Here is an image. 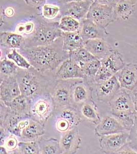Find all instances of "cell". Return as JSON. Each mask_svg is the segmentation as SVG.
<instances>
[{
  "label": "cell",
  "instance_id": "obj_5",
  "mask_svg": "<svg viewBox=\"0 0 137 154\" xmlns=\"http://www.w3.org/2000/svg\"><path fill=\"white\" fill-rule=\"evenodd\" d=\"M79 79L56 81L50 91L56 105V112L65 107L72 106L71 92L73 84Z\"/></svg>",
  "mask_w": 137,
  "mask_h": 154
},
{
  "label": "cell",
  "instance_id": "obj_12",
  "mask_svg": "<svg viewBox=\"0 0 137 154\" xmlns=\"http://www.w3.org/2000/svg\"><path fill=\"white\" fill-rule=\"evenodd\" d=\"M56 80L68 79H83L84 74L82 69L76 62L69 57L62 63L55 72Z\"/></svg>",
  "mask_w": 137,
  "mask_h": 154
},
{
  "label": "cell",
  "instance_id": "obj_18",
  "mask_svg": "<svg viewBox=\"0 0 137 154\" xmlns=\"http://www.w3.org/2000/svg\"><path fill=\"white\" fill-rule=\"evenodd\" d=\"M93 0H82L78 2H69L66 3L64 8V16H69L81 21L86 18L88 11Z\"/></svg>",
  "mask_w": 137,
  "mask_h": 154
},
{
  "label": "cell",
  "instance_id": "obj_15",
  "mask_svg": "<svg viewBox=\"0 0 137 154\" xmlns=\"http://www.w3.org/2000/svg\"><path fill=\"white\" fill-rule=\"evenodd\" d=\"M121 88L132 91L137 86V64H126L124 67L115 75Z\"/></svg>",
  "mask_w": 137,
  "mask_h": 154
},
{
  "label": "cell",
  "instance_id": "obj_40",
  "mask_svg": "<svg viewBox=\"0 0 137 154\" xmlns=\"http://www.w3.org/2000/svg\"><path fill=\"white\" fill-rule=\"evenodd\" d=\"M47 1V0H24L27 5L34 8L42 7L44 4H45Z\"/></svg>",
  "mask_w": 137,
  "mask_h": 154
},
{
  "label": "cell",
  "instance_id": "obj_21",
  "mask_svg": "<svg viewBox=\"0 0 137 154\" xmlns=\"http://www.w3.org/2000/svg\"><path fill=\"white\" fill-rule=\"evenodd\" d=\"M4 104L14 114L23 117H30V99L24 95L21 94L11 101Z\"/></svg>",
  "mask_w": 137,
  "mask_h": 154
},
{
  "label": "cell",
  "instance_id": "obj_16",
  "mask_svg": "<svg viewBox=\"0 0 137 154\" xmlns=\"http://www.w3.org/2000/svg\"><path fill=\"white\" fill-rule=\"evenodd\" d=\"M79 32L84 42L95 38L104 39L105 36L108 35L106 29L99 26L91 20L87 18L80 21Z\"/></svg>",
  "mask_w": 137,
  "mask_h": 154
},
{
  "label": "cell",
  "instance_id": "obj_9",
  "mask_svg": "<svg viewBox=\"0 0 137 154\" xmlns=\"http://www.w3.org/2000/svg\"><path fill=\"white\" fill-rule=\"evenodd\" d=\"M92 88L95 90L96 96L99 101L109 102L121 88V86L117 78L114 75L105 82L94 84Z\"/></svg>",
  "mask_w": 137,
  "mask_h": 154
},
{
  "label": "cell",
  "instance_id": "obj_4",
  "mask_svg": "<svg viewBox=\"0 0 137 154\" xmlns=\"http://www.w3.org/2000/svg\"><path fill=\"white\" fill-rule=\"evenodd\" d=\"M30 104V117L44 125L56 112V105L48 91H43L31 98Z\"/></svg>",
  "mask_w": 137,
  "mask_h": 154
},
{
  "label": "cell",
  "instance_id": "obj_32",
  "mask_svg": "<svg viewBox=\"0 0 137 154\" xmlns=\"http://www.w3.org/2000/svg\"><path fill=\"white\" fill-rule=\"evenodd\" d=\"M19 68L14 62L7 59V58L1 60L0 62V77L16 75Z\"/></svg>",
  "mask_w": 137,
  "mask_h": 154
},
{
  "label": "cell",
  "instance_id": "obj_27",
  "mask_svg": "<svg viewBox=\"0 0 137 154\" xmlns=\"http://www.w3.org/2000/svg\"><path fill=\"white\" fill-rule=\"evenodd\" d=\"M38 141L40 149V154H62L60 141L56 139L45 138L41 137Z\"/></svg>",
  "mask_w": 137,
  "mask_h": 154
},
{
  "label": "cell",
  "instance_id": "obj_20",
  "mask_svg": "<svg viewBox=\"0 0 137 154\" xmlns=\"http://www.w3.org/2000/svg\"><path fill=\"white\" fill-rule=\"evenodd\" d=\"M44 134L45 125L32 119L28 126L22 130L19 138L21 141H35L39 140Z\"/></svg>",
  "mask_w": 137,
  "mask_h": 154
},
{
  "label": "cell",
  "instance_id": "obj_34",
  "mask_svg": "<svg viewBox=\"0 0 137 154\" xmlns=\"http://www.w3.org/2000/svg\"><path fill=\"white\" fill-rule=\"evenodd\" d=\"M60 11V8L58 6L45 4L42 7V16L45 19H54L58 17Z\"/></svg>",
  "mask_w": 137,
  "mask_h": 154
},
{
  "label": "cell",
  "instance_id": "obj_30",
  "mask_svg": "<svg viewBox=\"0 0 137 154\" xmlns=\"http://www.w3.org/2000/svg\"><path fill=\"white\" fill-rule=\"evenodd\" d=\"M59 27L62 32H77L79 30L80 21L71 16L65 15L60 20Z\"/></svg>",
  "mask_w": 137,
  "mask_h": 154
},
{
  "label": "cell",
  "instance_id": "obj_33",
  "mask_svg": "<svg viewBox=\"0 0 137 154\" xmlns=\"http://www.w3.org/2000/svg\"><path fill=\"white\" fill-rule=\"evenodd\" d=\"M7 58L14 62L20 68L29 69L32 67L27 60L17 49H12L7 54Z\"/></svg>",
  "mask_w": 137,
  "mask_h": 154
},
{
  "label": "cell",
  "instance_id": "obj_25",
  "mask_svg": "<svg viewBox=\"0 0 137 154\" xmlns=\"http://www.w3.org/2000/svg\"><path fill=\"white\" fill-rule=\"evenodd\" d=\"M55 114L57 116L56 117L61 118L67 120L72 128L77 127L82 120L79 110L72 106L65 107L57 110Z\"/></svg>",
  "mask_w": 137,
  "mask_h": 154
},
{
  "label": "cell",
  "instance_id": "obj_14",
  "mask_svg": "<svg viewBox=\"0 0 137 154\" xmlns=\"http://www.w3.org/2000/svg\"><path fill=\"white\" fill-rule=\"evenodd\" d=\"M95 135L98 137L113 134L129 132L118 119L112 116H107L100 119L96 126Z\"/></svg>",
  "mask_w": 137,
  "mask_h": 154
},
{
  "label": "cell",
  "instance_id": "obj_47",
  "mask_svg": "<svg viewBox=\"0 0 137 154\" xmlns=\"http://www.w3.org/2000/svg\"><path fill=\"white\" fill-rule=\"evenodd\" d=\"M8 154L7 149L4 146H0V154Z\"/></svg>",
  "mask_w": 137,
  "mask_h": 154
},
{
  "label": "cell",
  "instance_id": "obj_48",
  "mask_svg": "<svg viewBox=\"0 0 137 154\" xmlns=\"http://www.w3.org/2000/svg\"><path fill=\"white\" fill-rule=\"evenodd\" d=\"M82 1V0H61L62 2H64L65 3H67L69 2H78V1Z\"/></svg>",
  "mask_w": 137,
  "mask_h": 154
},
{
  "label": "cell",
  "instance_id": "obj_13",
  "mask_svg": "<svg viewBox=\"0 0 137 154\" xmlns=\"http://www.w3.org/2000/svg\"><path fill=\"white\" fill-rule=\"evenodd\" d=\"M82 143V138L76 127L62 133L60 145L62 154H76Z\"/></svg>",
  "mask_w": 137,
  "mask_h": 154
},
{
  "label": "cell",
  "instance_id": "obj_38",
  "mask_svg": "<svg viewBox=\"0 0 137 154\" xmlns=\"http://www.w3.org/2000/svg\"><path fill=\"white\" fill-rule=\"evenodd\" d=\"M18 138L16 135L11 134V135L6 139L3 146L8 152H12L14 154V151L17 149L19 144Z\"/></svg>",
  "mask_w": 137,
  "mask_h": 154
},
{
  "label": "cell",
  "instance_id": "obj_45",
  "mask_svg": "<svg viewBox=\"0 0 137 154\" xmlns=\"http://www.w3.org/2000/svg\"><path fill=\"white\" fill-rule=\"evenodd\" d=\"M14 12H15L14 9V8L11 7H8L6 8L5 9H4L5 16L8 18L12 17V16L14 15Z\"/></svg>",
  "mask_w": 137,
  "mask_h": 154
},
{
  "label": "cell",
  "instance_id": "obj_6",
  "mask_svg": "<svg viewBox=\"0 0 137 154\" xmlns=\"http://www.w3.org/2000/svg\"><path fill=\"white\" fill-rule=\"evenodd\" d=\"M86 18L104 29L117 20L114 7L97 2L92 4Z\"/></svg>",
  "mask_w": 137,
  "mask_h": 154
},
{
  "label": "cell",
  "instance_id": "obj_37",
  "mask_svg": "<svg viewBox=\"0 0 137 154\" xmlns=\"http://www.w3.org/2000/svg\"><path fill=\"white\" fill-rule=\"evenodd\" d=\"M128 144L137 152V112H135V121L129 131Z\"/></svg>",
  "mask_w": 137,
  "mask_h": 154
},
{
  "label": "cell",
  "instance_id": "obj_50",
  "mask_svg": "<svg viewBox=\"0 0 137 154\" xmlns=\"http://www.w3.org/2000/svg\"></svg>",
  "mask_w": 137,
  "mask_h": 154
},
{
  "label": "cell",
  "instance_id": "obj_7",
  "mask_svg": "<svg viewBox=\"0 0 137 154\" xmlns=\"http://www.w3.org/2000/svg\"><path fill=\"white\" fill-rule=\"evenodd\" d=\"M129 132H122L99 137L101 150L105 154H117L120 149L128 143Z\"/></svg>",
  "mask_w": 137,
  "mask_h": 154
},
{
  "label": "cell",
  "instance_id": "obj_17",
  "mask_svg": "<svg viewBox=\"0 0 137 154\" xmlns=\"http://www.w3.org/2000/svg\"><path fill=\"white\" fill-rule=\"evenodd\" d=\"M25 38L17 32H1L0 33L1 51L7 54L12 49H20L23 48Z\"/></svg>",
  "mask_w": 137,
  "mask_h": 154
},
{
  "label": "cell",
  "instance_id": "obj_29",
  "mask_svg": "<svg viewBox=\"0 0 137 154\" xmlns=\"http://www.w3.org/2000/svg\"><path fill=\"white\" fill-rule=\"evenodd\" d=\"M101 66L102 64L100 60L96 59L86 63V65L82 68L85 76L83 80L91 88L93 85L94 77Z\"/></svg>",
  "mask_w": 137,
  "mask_h": 154
},
{
  "label": "cell",
  "instance_id": "obj_31",
  "mask_svg": "<svg viewBox=\"0 0 137 154\" xmlns=\"http://www.w3.org/2000/svg\"><path fill=\"white\" fill-rule=\"evenodd\" d=\"M14 154H40V149L38 141H20L19 142L18 147Z\"/></svg>",
  "mask_w": 137,
  "mask_h": 154
},
{
  "label": "cell",
  "instance_id": "obj_19",
  "mask_svg": "<svg viewBox=\"0 0 137 154\" xmlns=\"http://www.w3.org/2000/svg\"><path fill=\"white\" fill-rule=\"evenodd\" d=\"M84 48L100 60L105 57L113 50L103 38H95L86 41L84 42Z\"/></svg>",
  "mask_w": 137,
  "mask_h": 154
},
{
  "label": "cell",
  "instance_id": "obj_22",
  "mask_svg": "<svg viewBox=\"0 0 137 154\" xmlns=\"http://www.w3.org/2000/svg\"><path fill=\"white\" fill-rule=\"evenodd\" d=\"M63 49L67 52L76 51L84 47V41L79 30L75 32H64L62 33Z\"/></svg>",
  "mask_w": 137,
  "mask_h": 154
},
{
  "label": "cell",
  "instance_id": "obj_36",
  "mask_svg": "<svg viewBox=\"0 0 137 154\" xmlns=\"http://www.w3.org/2000/svg\"><path fill=\"white\" fill-rule=\"evenodd\" d=\"M35 25L32 21H28L25 23H20L16 27V32L21 35H30L34 33Z\"/></svg>",
  "mask_w": 137,
  "mask_h": 154
},
{
  "label": "cell",
  "instance_id": "obj_8",
  "mask_svg": "<svg viewBox=\"0 0 137 154\" xmlns=\"http://www.w3.org/2000/svg\"><path fill=\"white\" fill-rule=\"evenodd\" d=\"M93 88L83 79H78L72 88V106L78 109L81 105L86 102L93 100Z\"/></svg>",
  "mask_w": 137,
  "mask_h": 154
},
{
  "label": "cell",
  "instance_id": "obj_23",
  "mask_svg": "<svg viewBox=\"0 0 137 154\" xmlns=\"http://www.w3.org/2000/svg\"><path fill=\"white\" fill-rule=\"evenodd\" d=\"M100 61L102 66L108 69L114 75L122 69L126 64L121 53L114 49Z\"/></svg>",
  "mask_w": 137,
  "mask_h": 154
},
{
  "label": "cell",
  "instance_id": "obj_44",
  "mask_svg": "<svg viewBox=\"0 0 137 154\" xmlns=\"http://www.w3.org/2000/svg\"><path fill=\"white\" fill-rule=\"evenodd\" d=\"M94 2L114 7L120 0H93Z\"/></svg>",
  "mask_w": 137,
  "mask_h": 154
},
{
  "label": "cell",
  "instance_id": "obj_43",
  "mask_svg": "<svg viewBox=\"0 0 137 154\" xmlns=\"http://www.w3.org/2000/svg\"><path fill=\"white\" fill-rule=\"evenodd\" d=\"M129 91L134 104V109L135 112H137V88H135L132 91Z\"/></svg>",
  "mask_w": 137,
  "mask_h": 154
},
{
  "label": "cell",
  "instance_id": "obj_1",
  "mask_svg": "<svg viewBox=\"0 0 137 154\" xmlns=\"http://www.w3.org/2000/svg\"><path fill=\"white\" fill-rule=\"evenodd\" d=\"M17 51L32 67L39 72L47 73L56 72L62 63L69 57V53L63 49L62 37L50 45L21 48Z\"/></svg>",
  "mask_w": 137,
  "mask_h": 154
},
{
  "label": "cell",
  "instance_id": "obj_26",
  "mask_svg": "<svg viewBox=\"0 0 137 154\" xmlns=\"http://www.w3.org/2000/svg\"><path fill=\"white\" fill-rule=\"evenodd\" d=\"M135 5L128 0H120L114 6L116 19L127 20L133 14Z\"/></svg>",
  "mask_w": 137,
  "mask_h": 154
},
{
  "label": "cell",
  "instance_id": "obj_39",
  "mask_svg": "<svg viewBox=\"0 0 137 154\" xmlns=\"http://www.w3.org/2000/svg\"><path fill=\"white\" fill-rule=\"evenodd\" d=\"M56 130L61 133H65L72 128L70 123L67 120L59 117H56Z\"/></svg>",
  "mask_w": 137,
  "mask_h": 154
},
{
  "label": "cell",
  "instance_id": "obj_49",
  "mask_svg": "<svg viewBox=\"0 0 137 154\" xmlns=\"http://www.w3.org/2000/svg\"><path fill=\"white\" fill-rule=\"evenodd\" d=\"M129 1H130V2H132V3L135 5V4L137 3V0H128Z\"/></svg>",
  "mask_w": 137,
  "mask_h": 154
},
{
  "label": "cell",
  "instance_id": "obj_42",
  "mask_svg": "<svg viewBox=\"0 0 137 154\" xmlns=\"http://www.w3.org/2000/svg\"><path fill=\"white\" fill-rule=\"evenodd\" d=\"M117 154H137V152L128 144V143L120 149Z\"/></svg>",
  "mask_w": 137,
  "mask_h": 154
},
{
  "label": "cell",
  "instance_id": "obj_10",
  "mask_svg": "<svg viewBox=\"0 0 137 154\" xmlns=\"http://www.w3.org/2000/svg\"><path fill=\"white\" fill-rule=\"evenodd\" d=\"M111 113L135 112L129 91L121 88L108 102Z\"/></svg>",
  "mask_w": 137,
  "mask_h": 154
},
{
  "label": "cell",
  "instance_id": "obj_2",
  "mask_svg": "<svg viewBox=\"0 0 137 154\" xmlns=\"http://www.w3.org/2000/svg\"><path fill=\"white\" fill-rule=\"evenodd\" d=\"M22 95L30 99L43 91H49L56 81L55 72H42L33 67H20L16 74Z\"/></svg>",
  "mask_w": 137,
  "mask_h": 154
},
{
  "label": "cell",
  "instance_id": "obj_46",
  "mask_svg": "<svg viewBox=\"0 0 137 154\" xmlns=\"http://www.w3.org/2000/svg\"><path fill=\"white\" fill-rule=\"evenodd\" d=\"M4 9H3L2 7H1V21H0V23H1V26H2L3 23H4Z\"/></svg>",
  "mask_w": 137,
  "mask_h": 154
},
{
  "label": "cell",
  "instance_id": "obj_28",
  "mask_svg": "<svg viewBox=\"0 0 137 154\" xmlns=\"http://www.w3.org/2000/svg\"><path fill=\"white\" fill-rule=\"evenodd\" d=\"M69 57L76 62L82 69L86 65V63L97 59L84 47L76 51L69 52Z\"/></svg>",
  "mask_w": 137,
  "mask_h": 154
},
{
  "label": "cell",
  "instance_id": "obj_3",
  "mask_svg": "<svg viewBox=\"0 0 137 154\" xmlns=\"http://www.w3.org/2000/svg\"><path fill=\"white\" fill-rule=\"evenodd\" d=\"M62 33L59 22H47L39 20L34 33L25 38L22 48L50 45L61 38Z\"/></svg>",
  "mask_w": 137,
  "mask_h": 154
},
{
  "label": "cell",
  "instance_id": "obj_41",
  "mask_svg": "<svg viewBox=\"0 0 137 154\" xmlns=\"http://www.w3.org/2000/svg\"><path fill=\"white\" fill-rule=\"evenodd\" d=\"M0 146H3L6 139L11 135V133L4 128L0 127Z\"/></svg>",
  "mask_w": 137,
  "mask_h": 154
},
{
  "label": "cell",
  "instance_id": "obj_24",
  "mask_svg": "<svg viewBox=\"0 0 137 154\" xmlns=\"http://www.w3.org/2000/svg\"><path fill=\"white\" fill-rule=\"evenodd\" d=\"M82 119L97 125L100 120L98 107L93 100L86 102L78 109Z\"/></svg>",
  "mask_w": 137,
  "mask_h": 154
},
{
  "label": "cell",
  "instance_id": "obj_11",
  "mask_svg": "<svg viewBox=\"0 0 137 154\" xmlns=\"http://www.w3.org/2000/svg\"><path fill=\"white\" fill-rule=\"evenodd\" d=\"M0 100L4 103L9 102L21 95L16 75L0 77Z\"/></svg>",
  "mask_w": 137,
  "mask_h": 154
},
{
  "label": "cell",
  "instance_id": "obj_35",
  "mask_svg": "<svg viewBox=\"0 0 137 154\" xmlns=\"http://www.w3.org/2000/svg\"><path fill=\"white\" fill-rule=\"evenodd\" d=\"M114 75H115L113 73V72H111V70H109L108 69L103 66H101L94 77L93 85L95 84H99V83L105 82L106 81L111 79V78H112Z\"/></svg>",
  "mask_w": 137,
  "mask_h": 154
}]
</instances>
